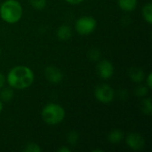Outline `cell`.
I'll use <instances>...</instances> for the list:
<instances>
[{
  "label": "cell",
  "instance_id": "d6986e66",
  "mask_svg": "<svg viewBox=\"0 0 152 152\" xmlns=\"http://www.w3.org/2000/svg\"><path fill=\"white\" fill-rule=\"evenodd\" d=\"M77 139H78V134H77V133L75 132V131L70 132V133L69 134V135H68V141H69V142L71 143V144H73V145L76 144Z\"/></svg>",
  "mask_w": 152,
  "mask_h": 152
},
{
  "label": "cell",
  "instance_id": "ba28073f",
  "mask_svg": "<svg viewBox=\"0 0 152 152\" xmlns=\"http://www.w3.org/2000/svg\"><path fill=\"white\" fill-rule=\"evenodd\" d=\"M45 76L46 79L53 84H58L62 80L61 71L53 66H49L45 69Z\"/></svg>",
  "mask_w": 152,
  "mask_h": 152
},
{
  "label": "cell",
  "instance_id": "5b68a950",
  "mask_svg": "<svg viewBox=\"0 0 152 152\" xmlns=\"http://www.w3.org/2000/svg\"><path fill=\"white\" fill-rule=\"evenodd\" d=\"M95 97L102 103H110L114 99V91L109 85H101L96 87Z\"/></svg>",
  "mask_w": 152,
  "mask_h": 152
},
{
  "label": "cell",
  "instance_id": "6da1fadb",
  "mask_svg": "<svg viewBox=\"0 0 152 152\" xmlns=\"http://www.w3.org/2000/svg\"><path fill=\"white\" fill-rule=\"evenodd\" d=\"M34 81L33 71L26 66H16L7 75V82L11 87L22 90L28 88Z\"/></svg>",
  "mask_w": 152,
  "mask_h": 152
},
{
  "label": "cell",
  "instance_id": "8fae6325",
  "mask_svg": "<svg viewBox=\"0 0 152 152\" xmlns=\"http://www.w3.org/2000/svg\"><path fill=\"white\" fill-rule=\"evenodd\" d=\"M119 7L126 12H132L137 6V0H118Z\"/></svg>",
  "mask_w": 152,
  "mask_h": 152
},
{
  "label": "cell",
  "instance_id": "484cf974",
  "mask_svg": "<svg viewBox=\"0 0 152 152\" xmlns=\"http://www.w3.org/2000/svg\"><path fill=\"white\" fill-rule=\"evenodd\" d=\"M0 52H1V49H0Z\"/></svg>",
  "mask_w": 152,
  "mask_h": 152
},
{
  "label": "cell",
  "instance_id": "5bb4252c",
  "mask_svg": "<svg viewBox=\"0 0 152 152\" xmlns=\"http://www.w3.org/2000/svg\"><path fill=\"white\" fill-rule=\"evenodd\" d=\"M13 97V92L10 87H5L0 92V98L4 102H9Z\"/></svg>",
  "mask_w": 152,
  "mask_h": 152
},
{
  "label": "cell",
  "instance_id": "7c38bea8",
  "mask_svg": "<svg viewBox=\"0 0 152 152\" xmlns=\"http://www.w3.org/2000/svg\"><path fill=\"white\" fill-rule=\"evenodd\" d=\"M142 15L145 20L149 23H152V4L151 3L145 4L142 8Z\"/></svg>",
  "mask_w": 152,
  "mask_h": 152
},
{
  "label": "cell",
  "instance_id": "277c9868",
  "mask_svg": "<svg viewBox=\"0 0 152 152\" xmlns=\"http://www.w3.org/2000/svg\"><path fill=\"white\" fill-rule=\"evenodd\" d=\"M96 28V20L92 16H83L76 22V30L80 35H89Z\"/></svg>",
  "mask_w": 152,
  "mask_h": 152
},
{
  "label": "cell",
  "instance_id": "ffe728a7",
  "mask_svg": "<svg viewBox=\"0 0 152 152\" xmlns=\"http://www.w3.org/2000/svg\"><path fill=\"white\" fill-rule=\"evenodd\" d=\"M137 96H144L145 94H147L148 93V89L147 87L145 86H139L136 88V91H135Z\"/></svg>",
  "mask_w": 152,
  "mask_h": 152
},
{
  "label": "cell",
  "instance_id": "7a4b0ae2",
  "mask_svg": "<svg viewBox=\"0 0 152 152\" xmlns=\"http://www.w3.org/2000/svg\"><path fill=\"white\" fill-rule=\"evenodd\" d=\"M0 16L5 22L15 23L22 16V7L16 0H6L0 7Z\"/></svg>",
  "mask_w": 152,
  "mask_h": 152
},
{
  "label": "cell",
  "instance_id": "44dd1931",
  "mask_svg": "<svg viewBox=\"0 0 152 152\" xmlns=\"http://www.w3.org/2000/svg\"><path fill=\"white\" fill-rule=\"evenodd\" d=\"M4 83H5L4 77V75L0 72V89H1V88H3V86H4Z\"/></svg>",
  "mask_w": 152,
  "mask_h": 152
},
{
  "label": "cell",
  "instance_id": "e0dca14e",
  "mask_svg": "<svg viewBox=\"0 0 152 152\" xmlns=\"http://www.w3.org/2000/svg\"><path fill=\"white\" fill-rule=\"evenodd\" d=\"M26 152H41L42 150L41 148L37 144V143H34V142H29L27 144V147L25 148L24 150Z\"/></svg>",
  "mask_w": 152,
  "mask_h": 152
},
{
  "label": "cell",
  "instance_id": "d4e9b609",
  "mask_svg": "<svg viewBox=\"0 0 152 152\" xmlns=\"http://www.w3.org/2000/svg\"><path fill=\"white\" fill-rule=\"evenodd\" d=\"M2 110H3V103H2V102L0 101V113L2 112Z\"/></svg>",
  "mask_w": 152,
  "mask_h": 152
},
{
  "label": "cell",
  "instance_id": "9a60e30c",
  "mask_svg": "<svg viewBox=\"0 0 152 152\" xmlns=\"http://www.w3.org/2000/svg\"><path fill=\"white\" fill-rule=\"evenodd\" d=\"M28 1L30 4L37 10H42L46 5V0H28Z\"/></svg>",
  "mask_w": 152,
  "mask_h": 152
},
{
  "label": "cell",
  "instance_id": "603a6c76",
  "mask_svg": "<svg viewBox=\"0 0 152 152\" xmlns=\"http://www.w3.org/2000/svg\"><path fill=\"white\" fill-rule=\"evenodd\" d=\"M147 84H148V87L149 89H151L152 87V81H151V73L149 74L148 78H147Z\"/></svg>",
  "mask_w": 152,
  "mask_h": 152
},
{
  "label": "cell",
  "instance_id": "30bf717a",
  "mask_svg": "<svg viewBox=\"0 0 152 152\" xmlns=\"http://www.w3.org/2000/svg\"><path fill=\"white\" fill-rule=\"evenodd\" d=\"M129 76L134 80V82H142L144 78V73L142 69L137 67H133L129 70Z\"/></svg>",
  "mask_w": 152,
  "mask_h": 152
},
{
  "label": "cell",
  "instance_id": "52a82bcc",
  "mask_svg": "<svg viewBox=\"0 0 152 152\" xmlns=\"http://www.w3.org/2000/svg\"><path fill=\"white\" fill-rule=\"evenodd\" d=\"M126 144L128 145L129 148L134 150V151H139L142 150L144 145H145V141L142 135L139 134H130L126 137Z\"/></svg>",
  "mask_w": 152,
  "mask_h": 152
},
{
  "label": "cell",
  "instance_id": "2e32d148",
  "mask_svg": "<svg viewBox=\"0 0 152 152\" xmlns=\"http://www.w3.org/2000/svg\"><path fill=\"white\" fill-rule=\"evenodd\" d=\"M142 109L143 110V111L146 113V114H151L152 112V107H151V98H148V99H145L143 102H142Z\"/></svg>",
  "mask_w": 152,
  "mask_h": 152
},
{
  "label": "cell",
  "instance_id": "4fadbf2b",
  "mask_svg": "<svg viewBox=\"0 0 152 152\" xmlns=\"http://www.w3.org/2000/svg\"><path fill=\"white\" fill-rule=\"evenodd\" d=\"M123 132L121 130H113L109 134V140L112 143H118L123 139Z\"/></svg>",
  "mask_w": 152,
  "mask_h": 152
},
{
  "label": "cell",
  "instance_id": "cb8c5ba5",
  "mask_svg": "<svg viewBox=\"0 0 152 152\" xmlns=\"http://www.w3.org/2000/svg\"><path fill=\"white\" fill-rule=\"evenodd\" d=\"M58 151L59 152H70V150H69V148H67V147H62V148H60V149L58 150Z\"/></svg>",
  "mask_w": 152,
  "mask_h": 152
},
{
  "label": "cell",
  "instance_id": "ac0fdd59",
  "mask_svg": "<svg viewBox=\"0 0 152 152\" xmlns=\"http://www.w3.org/2000/svg\"><path fill=\"white\" fill-rule=\"evenodd\" d=\"M88 57L92 61H98V59L100 58V52L97 49L93 48L88 52Z\"/></svg>",
  "mask_w": 152,
  "mask_h": 152
},
{
  "label": "cell",
  "instance_id": "3957f363",
  "mask_svg": "<svg viewBox=\"0 0 152 152\" xmlns=\"http://www.w3.org/2000/svg\"><path fill=\"white\" fill-rule=\"evenodd\" d=\"M65 118V110L64 109L54 103L47 104L44 107L42 110V118L43 120L51 126L60 124Z\"/></svg>",
  "mask_w": 152,
  "mask_h": 152
},
{
  "label": "cell",
  "instance_id": "8992f818",
  "mask_svg": "<svg viewBox=\"0 0 152 152\" xmlns=\"http://www.w3.org/2000/svg\"><path fill=\"white\" fill-rule=\"evenodd\" d=\"M97 73L100 77L103 79H108L111 77L114 73L113 65L109 61L102 60L97 65Z\"/></svg>",
  "mask_w": 152,
  "mask_h": 152
},
{
  "label": "cell",
  "instance_id": "7402d4cb",
  "mask_svg": "<svg viewBox=\"0 0 152 152\" xmlns=\"http://www.w3.org/2000/svg\"><path fill=\"white\" fill-rule=\"evenodd\" d=\"M66 2H68L69 4H78L80 3H82L84 0H65Z\"/></svg>",
  "mask_w": 152,
  "mask_h": 152
},
{
  "label": "cell",
  "instance_id": "9c48e42d",
  "mask_svg": "<svg viewBox=\"0 0 152 152\" xmlns=\"http://www.w3.org/2000/svg\"><path fill=\"white\" fill-rule=\"evenodd\" d=\"M71 28L67 25H61L57 30V37L60 40H69L71 37Z\"/></svg>",
  "mask_w": 152,
  "mask_h": 152
}]
</instances>
